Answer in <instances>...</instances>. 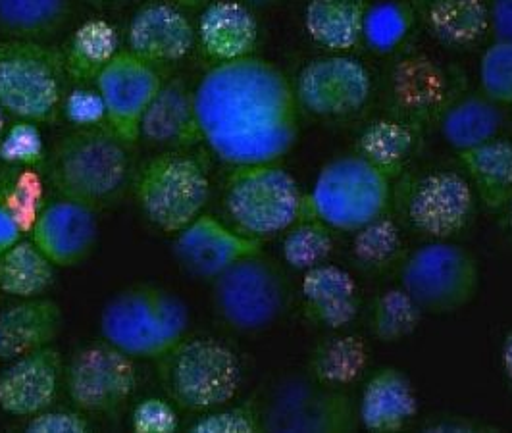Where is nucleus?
<instances>
[{"mask_svg": "<svg viewBox=\"0 0 512 433\" xmlns=\"http://www.w3.org/2000/svg\"><path fill=\"white\" fill-rule=\"evenodd\" d=\"M120 37L116 27L104 20H89L77 27L62 52L64 72L76 85L95 83L104 68L118 56Z\"/></svg>", "mask_w": 512, "mask_h": 433, "instance_id": "nucleus-32", "label": "nucleus"}, {"mask_svg": "<svg viewBox=\"0 0 512 433\" xmlns=\"http://www.w3.org/2000/svg\"><path fill=\"white\" fill-rule=\"evenodd\" d=\"M170 4L178 6V8H187V10H197V8H205L214 0H168Z\"/></svg>", "mask_w": 512, "mask_h": 433, "instance_id": "nucleus-51", "label": "nucleus"}, {"mask_svg": "<svg viewBox=\"0 0 512 433\" xmlns=\"http://www.w3.org/2000/svg\"><path fill=\"white\" fill-rule=\"evenodd\" d=\"M131 428L137 433H174L180 428V420L170 403L145 399L133 410Z\"/></svg>", "mask_w": 512, "mask_h": 433, "instance_id": "nucleus-44", "label": "nucleus"}, {"mask_svg": "<svg viewBox=\"0 0 512 433\" xmlns=\"http://www.w3.org/2000/svg\"><path fill=\"white\" fill-rule=\"evenodd\" d=\"M418 414V395L409 376L395 368H378L360 393L357 418L368 432L397 433Z\"/></svg>", "mask_w": 512, "mask_h": 433, "instance_id": "nucleus-22", "label": "nucleus"}, {"mask_svg": "<svg viewBox=\"0 0 512 433\" xmlns=\"http://www.w3.org/2000/svg\"><path fill=\"white\" fill-rule=\"evenodd\" d=\"M489 31L495 41L512 43V0H489Z\"/></svg>", "mask_w": 512, "mask_h": 433, "instance_id": "nucleus-47", "label": "nucleus"}, {"mask_svg": "<svg viewBox=\"0 0 512 433\" xmlns=\"http://www.w3.org/2000/svg\"><path fill=\"white\" fill-rule=\"evenodd\" d=\"M126 143L104 126L77 128L64 135L49 158V181L60 199L95 208L126 183Z\"/></svg>", "mask_w": 512, "mask_h": 433, "instance_id": "nucleus-2", "label": "nucleus"}, {"mask_svg": "<svg viewBox=\"0 0 512 433\" xmlns=\"http://www.w3.org/2000/svg\"><path fill=\"white\" fill-rule=\"evenodd\" d=\"M193 97L203 141L231 166L278 162L297 141L295 89L272 62L214 64Z\"/></svg>", "mask_w": 512, "mask_h": 433, "instance_id": "nucleus-1", "label": "nucleus"}, {"mask_svg": "<svg viewBox=\"0 0 512 433\" xmlns=\"http://www.w3.org/2000/svg\"><path fill=\"white\" fill-rule=\"evenodd\" d=\"M62 310L51 299H26L0 310V360L45 349L62 330Z\"/></svg>", "mask_w": 512, "mask_h": 433, "instance_id": "nucleus-24", "label": "nucleus"}, {"mask_svg": "<svg viewBox=\"0 0 512 433\" xmlns=\"http://www.w3.org/2000/svg\"><path fill=\"white\" fill-rule=\"evenodd\" d=\"M104 341L131 358L166 355L154 303V287L139 285L114 297L101 316Z\"/></svg>", "mask_w": 512, "mask_h": 433, "instance_id": "nucleus-15", "label": "nucleus"}, {"mask_svg": "<svg viewBox=\"0 0 512 433\" xmlns=\"http://www.w3.org/2000/svg\"><path fill=\"white\" fill-rule=\"evenodd\" d=\"M245 4H249V6H272V4H276V2H280V0H243Z\"/></svg>", "mask_w": 512, "mask_h": 433, "instance_id": "nucleus-53", "label": "nucleus"}, {"mask_svg": "<svg viewBox=\"0 0 512 433\" xmlns=\"http://www.w3.org/2000/svg\"><path fill=\"white\" fill-rule=\"evenodd\" d=\"M214 281V305L237 332L253 333L278 322L291 301L282 268L262 251L235 262Z\"/></svg>", "mask_w": 512, "mask_h": 433, "instance_id": "nucleus-10", "label": "nucleus"}, {"mask_svg": "<svg viewBox=\"0 0 512 433\" xmlns=\"http://www.w3.org/2000/svg\"><path fill=\"white\" fill-rule=\"evenodd\" d=\"M6 112H4V108L0 106V137L4 135V131H6Z\"/></svg>", "mask_w": 512, "mask_h": 433, "instance_id": "nucleus-54", "label": "nucleus"}, {"mask_svg": "<svg viewBox=\"0 0 512 433\" xmlns=\"http://www.w3.org/2000/svg\"><path fill=\"white\" fill-rule=\"evenodd\" d=\"M106 110V128L126 145L141 137V120L164 85L153 64L133 52H118L95 81Z\"/></svg>", "mask_w": 512, "mask_h": 433, "instance_id": "nucleus-13", "label": "nucleus"}, {"mask_svg": "<svg viewBox=\"0 0 512 433\" xmlns=\"http://www.w3.org/2000/svg\"><path fill=\"white\" fill-rule=\"evenodd\" d=\"M333 247L332 228L312 214H303L289 230L283 231V262L299 272L326 264L332 256Z\"/></svg>", "mask_w": 512, "mask_h": 433, "instance_id": "nucleus-38", "label": "nucleus"}, {"mask_svg": "<svg viewBox=\"0 0 512 433\" xmlns=\"http://www.w3.org/2000/svg\"><path fill=\"white\" fill-rule=\"evenodd\" d=\"M33 243L54 266L70 268L91 255L99 224L87 204L60 199L41 208L31 226Z\"/></svg>", "mask_w": 512, "mask_h": 433, "instance_id": "nucleus-17", "label": "nucleus"}, {"mask_svg": "<svg viewBox=\"0 0 512 433\" xmlns=\"http://www.w3.org/2000/svg\"><path fill=\"white\" fill-rule=\"evenodd\" d=\"M414 22L416 10L405 0H384L366 6L362 41L376 54H391L407 41Z\"/></svg>", "mask_w": 512, "mask_h": 433, "instance_id": "nucleus-36", "label": "nucleus"}, {"mask_svg": "<svg viewBox=\"0 0 512 433\" xmlns=\"http://www.w3.org/2000/svg\"><path fill=\"white\" fill-rule=\"evenodd\" d=\"M62 54L35 41L0 45V106L18 120L54 122L62 102Z\"/></svg>", "mask_w": 512, "mask_h": 433, "instance_id": "nucleus-9", "label": "nucleus"}, {"mask_svg": "<svg viewBox=\"0 0 512 433\" xmlns=\"http://www.w3.org/2000/svg\"><path fill=\"white\" fill-rule=\"evenodd\" d=\"M505 212V218H503V230L507 233V239L512 245V201L509 206L503 210Z\"/></svg>", "mask_w": 512, "mask_h": 433, "instance_id": "nucleus-52", "label": "nucleus"}, {"mask_svg": "<svg viewBox=\"0 0 512 433\" xmlns=\"http://www.w3.org/2000/svg\"><path fill=\"white\" fill-rule=\"evenodd\" d=\"M0 158L20 168H39L45 162V143L35 122L18 120L0 137Z\"/></svg>", "mask_w": 512, "mask_h": 433, "instance_id": "nucleus-40", "label": "nucleus"}, {"mask_svg": "<svg viewBox=\"0 0 512 433\" xmlns=\"http://www.w3.org/2000/svg\"><path fill=\"white\" fill-rule=\"evenodd\" d=\"M476 193L466 176L453 170L405 174L391 187L399 224L430 241H453L474 222Z\"/></svg>", "mask_w": 512, "mask_h": 433, "instance_id": "nucleus-4", "label": "nucleus"}, {"mask_svg": "<svg viewBox=\"0 0 512 433\" xmlns=\"http://www.w3.org/2000/svg\"><path fill=\"white\" fill-rule=\"evenodd\" d=\"M54 280V264L31 241H18L0 255V291L20 299L45 293Z\"/></svg>", "mask_w": 512, "mask_h": 433, "instance_id": "nucleus-34", "label": "nucleus"}, {"mask_svg": "<svg viewBox=\"0 0 512 433\" xmlns=\"http://www.w3.org/2000/svg\"><path fill=\"white\" fill-rule=\"evenodd\" d=\"M424 310L401 285L384 289L370 305V332L382 343H399L420 328Z\"/></svg>", "mask_w": 512, "mask_h": 433, "instance_id": "nucleus-37", "label": "nucleus"}, {"mask_svg": "<svg viewBox=\"0 0 512 433\" xmlns=\"http://www.w3.org/2000/svg\"><path fill=\"white\" fill-rule=\"evenodd\" d=\"M418 139L420 131L393 116H385L360 131L355 153L393 183L407 174Z\"/></svg>", "mask_w": 512, "mask_h": 433, "instance_id": "nucleus-27", "label": "nucleus"}, {"mask_svg": "<svg viewBox=\"0 0 512 433\" xmlns=\"http://www.w3.org/2000/svg\"><path fill=\"white\" fill-rule=\"evenodd\" d=\"M195 41L197 29L170 2H149L129 22L128 51L153 66L185 58Z\"/></svg>", "mask_w": 512, "mask_h": 433, "instance_id": "nucleus-18", "label": "nucleus"}, {"mask_svg": "<svg viewBox=\"0 0 512 433\" xmlns=\"http://www.w3.org/2000/svg\"><path fill=\"white\" fill-rule=\"evenodd\" d=\"M359 293L357 280L335 264L307 270L301 281L305 318L328 332H341L359 316Z\"/></svg>", "mask_w": 512, "mask_h": 433, "instance_id": "nucleus-20", "label": "nucleus"}, {"mask_svg": "<svg viewBox=\"0 0 512 433\" xmlns=\"http://www.w3.org/2000/svg\"><path fill=\"white\" fill-rule=\"evenodd\" d=\"M133 191L153 226L180 233L201 216L210 197V181L201 160L174 151L147 160L135 176Z\"/></svg>", "mask_w": 512, "mask_h": 433, "instance_id": "nucleus-6", "label": "nucleus"}, {"mask_svg": "<svg viewBox=\"0 0 512 433\" xmlns=\"http://www.w3.org/2000/svg\"><path fill=\"white\" fill-rule=\"evenodd\" d=\"M158 360L166 391L187 410L224 407L239 391V360L216 339H183Z\"/></svg>", "mask_w": 512, "mask_h": 433, "instance_id": "nucleus-8", "label": "nucleus"}, {"mask_svg": "<svg viewBox=\"0 0 512 433\" xmlns=\"http://www.w3.org/2000/svg\"><path fill=\"white\" fill-rule=\"evenodd\" d=\"M262 251V241L247 237L216 220L201 214L178 233L176 256L195 276L216 280L235 262Z\"/></svg>", "mask_w": 512, "mask_h": 433, "instance_id": "nucleus-16", "label": "nucleus"}, {"mask_svg": "<svg viewBox=\"0 0 512 433\" xmlns=\"http://www.w3.org/2000/svg\"><path fill=\"white\" fill-rule=\"evenodd\" d=\"M416 16L447 49H474L489 31L487 0H418Z\"/></svg>", "mask_w": 512, "mask_h": 433, "instance_id": "nucleus-25", "label": "nucleus"}, {"mask_svg": "<svg viewBox=\"0 0 512 433\" xmlns=\"http://www.w3.org/2000/svg\"><path fill=\"white\" fill-rule=\"evenodd\" d=\"M197 41L203 54L214 64L249 58L258 43L255 14L241 0H214L201 14Z\"/></svg>", "mask_w": 512, "mask_h": 433, "instance_id": "nucleus-21", "label": "nucleus"}, {"mask_svg": "<svg viewBox=\"0 0 512 433\" xmlns=\"http://www.w3.org/2000/svg\"><path fill=\"white\" fill-rule=\"evenodd\" d=\"M62 370V358L51 345L14 358L0 374V408L14 416H35L51 407Z\"/></svg>", "mask_w": 512, "mask_h": 433, "instance_id": "nucleus-19", "label": "nucleus"}, {"mask_svg": "<svg viewBox=\"0 0 512 433\" xmlns=\"http://www.w3.org/2000/svg\"><path fill=\"white\" fill-rule=\"evenodd\" d=\"M133 360L106 341L81 349L66 372L74 405L85 412H112L126 403L137 385Z\"/></svg>", "mask_w": 512, "mask_h": 433, "instance_id": "nucleus-14", "label": "nucleus"}, {"mask_svg": "<svg viewBox=\"0 0 512 433\" xmlns=\"http://www.w3.org/2000/svg\"><path fill=\"white\" fill-rule=\"evenodd\" d=\"M307 368L316 385L328 389L351 387L368 368V345L355 333L332 332L314 345Z\"/></svg>", "mask_w": 512, "mask_h": 433, "instance_id": "nucleus-28", "label": "nucleus"}, {"mask_svg": "<svg viewBox=\"0 0 512 433\" xmlns=\"http://www.w3.org/2000/svg\"><path fill=\"white\" fill-rule=\"evenodd\" d=\"M457 154L476 199L491 212H503L512 201L511 141L497 137Z\"/></svg>", "mask_w": 512, "mask_h": 433, "instance_id": "nucleus-26", "label": "nucleus"}, {"mask_svg": "<svg viewBox=\"0 0 512 433\" xmlns=\"http://www.w3.org/2000/svg\"><path fill=\"white\" fill-rule=\"evenodd\" d=\"M141 137L154 145L187 149L203 141L193 91L181 81L160 87L141 120Z\"/></svg>", "mask_w": 512, "mask_h": 433, "instance_id": "nucleus-23", "label": "nucleus"}, {"mask_svg": "<svg viewBox=\"0 0 512 433\" xmlns=\"http://www.w3.org/2000/svg\"><path fill=\"white\" fill-rule=\"evenodd\" d=\"M64 112L77 128H99L106 124L103 97L97 89H74L64 101Z\"/></svg>", "mask_w": 512, "mask_h": 433, "instance_id": "nucleus-45", "label": "nucleus"}, {"mask_svg": "<svg viewBox=\"0 0 512 433\" xmlns=\"http://www.w3.org/2000/svg\"><path fill=\"white\" fill-rule=\"evenodd\" d=\"M22 231L24 228L20 226L16 216L4 204H0V255L20 241Z\"/></svg>", "mask_w": 512, "mask_h": 433, "instance_id": "nucleus-49", "label": "nucleus"}, {"mask_svg": "<svg viewBox=\"0 0 512 433\" xmlns=\"http://www.w3.org/2000/svg\"><path fill=\"white\" fill-rule=\"evenodd\" d=\"M154 303H156V314L160 322L164 347L168 353L185 339L187 326H189V312H187V306L183 305V301L174 293L158 287H154Z\"/></svg>", "mask_w": 512, "mask_h": 433, "instance_id": "nucleus-43", "label": "nucleus"}, {"mask_svg": "<svg viewBox=\"0 0 512 433\" xmlns=\"http://www.w3.org/2000/svg\"><path fill=\"white\" fill-rule=\"evenodd\" d=\"M493 430H495L493 426H487L484 422L464 418V416H443L424 426V432L428 433H474L493 432Z\"/></svg>", "mask_w": 512, "mask_h": 433, "instance_id": "nucleus-48", "label": "nucleus"}, {"mask_svg": "<svg viewBox=\"0 0 512 433\" xmlns=\"http://www.w3.org/2000/svg\"><path fill=\"white\" fill-rule=\"evenodd\" d=\"M33 168H27L24 174H18L12 179V183L6 187L4 206L16 216L22 228H26L27 220H31V226L35 218L39 216V199H41V181L31 172Z\"/></svg>", "mask_w": 512, "mask_h": 433, "instance_id": "nucleus-42", "label": "nucleus"}, {"mask_svg": "<svg viewBox=\"0 0 512 433\" xmlns=\"http://www.w3.org/2000/svg\"><path fill=\"white\" fill-rule=\"evenodd\" d=\"M391 181L359 154L330 160L307 195L305 214H312L333 231H355L387 214Z\"/></svg>", "mask_w": 512, "mask_h": 433, "instance_id": "nucleus-5", "label": "nucleus"}, {"mask_svg": "<svg viewBox=\"0 0 512 433\" xmlns=\"http://www.w3.org/2000/svg\"><path fill=\"white\" fill-rule=\"evenodd\" d=\"M461 95L459 76L428 54H405L385 74V106L389 116L420 133L437 126Z\"/></svg>", "mask_w": 512, "mask_h": 433, "instance_id": "nucleus-11", "label": "nucleus"}, {"mask_svg": "<svg viewBox=\"0 0 512 433\" xmlns=\"http://www.w3.org/2000/svg\"><path fill=\"white\" fill-rule=\"evenodd\" d=\"M399 285L424 314H451L470 305L480 289L478 258L453 241H430L405 256Z\"/></svg>", "mask_w": 512, "mask_h": 433, "instance_id": "nucleus-7", "label": "nucleus"}, {"mask_svg": "<svg viewBox=\"0 0 512 433\" xmlns=\"http://www.w3.org/2000/svg\"><path fill=\"white\" fill-rule=\"evenodd\" d=\"M364 0H310L305 29L314 45L332 54L353 51L362 41Z\"/></svg>", "mask_w": 512, "mask_h": 433, "instance_id": "nucleus-30", "label": "nucleus"}, {"mask_svg": "<svg viewBox=\"0 0 512 433\" xmlns=\"http://www.w3.org/2000/svg\"><path fill=\"white\" fill-rule=\"evenodd\" d=\"M29 433H85L89 422L76 412H39L27 424Z\"/></svg>", "mask_w": 512, "mask_h": 433, "instance_id": "nucleus-46", "label": "nucleus"}, {"mask_svg": "<svg viewBox=\"0 0 512 433\" xmlns=\"http://www.w3.org/2000/svg\"><path fill=\"white\" fill-rule=\"evenodd\" d=\"M501 366H503L507 380L512 385V330L505 335L503 345H501Z\"/></svg>", "mask_w": 512, "mask_h": 433, "instance_id": "nucleus-50", "label": "nucleus"}, {"mask_svg": "<svg viewBox=\"0 0 512 433\" xmlns=\"http://www.w3.org/2000/svg\"><path fill=\"white\" fill-rule=\"evenodd\" d=\"M291 405L287 416H283L282 430L285 432L339 433L353 432L357 428V414L351 399L341 389H318L305 391Z\"/></svg>", "mask_w": 512, "mask_h": 433, "instance_id": "nucleus-31", "label": "nucleus"}, {"mask_svg": "<svg viewBox=\"0 0 512 433\" xmlns=\"http://www.w3.org/2000/svg\"><path fill=\"white\" fill-rule=\"evenodd\" d=\"M503 122L501 104L484 93H470L453 102L437 126L447 145L461 153L497 139Z\"/></svg>", "mask_w": 512, "mask_h": 433, "instance_id": "nucleus-29", "label": "nucleus"}, {"mask_svg": "<svg viewBox=\"0 0 512 433\" xmlns=\"http://www.w3.org/2000/svg\"><path fill=\"white\" fill-rule=\"evenodd\" d=\"M95 2H106V4H118V2H124V0H95Z\"/></svg>", "mask_w": 512, "mask_h": 433, "instance_id": "nucleus-55", "label": "nucleus"}, {"mask_svg": "<svg viewBox=\"0 0 512 433\" xmlns=\"http://www.w3.org/2000/svg\"><path fill=\"white\" fill-rule=\"evenodd\" d=\"M307 195L276 162L233 166L224 187L231 228L258 241L289 230L305 214Z\"/></svg>", "mask_w": 512, "mask_h": 433, "instance_id": "nucleus-3", "label": "nucleus"}, {"mask_svg": "<svg viewBox=\"0 0 512 433\" xmlns=\"http://www.w3.org/2000/svg\"><path fill=\"white\" fill-rule=\"evenodd\" d=\"M407 255L403 228L389 214L368 222L353 233V262L368 276H384L399 270Z\"/></svg>", "mask_w": 512, "mask_h": 433, "instance_id": "nucleus-33", "label": "nucleus"}, {"mask_svg": "<svg viewBox=\"0 0 512 433\" xmlns=\"http://www.w3.org/2000/svg\"><path fill=\"white\" fill-rule=\"evenodd\" d=\"M482 93L497 104H512V43L495 41L480 62Z\"/></svg>", "mask_w": 512, "mask_h": 433, "instance_id": "nucleus-39", "label": "nucleus"}, {"mask_svg": "<svg viewBox=\"0 0 512 433\" xmlns=\"http://www.w3.org/2000/svg\"><path fill=\"white\" fill-rule=\"evenodd\" d=\"M70 0H0V33L16 41H39L62 26Z\"/></svg>", "mask_w": 512, "mask_h": 433, "instance_id": "nucleus-35", "label": "nucleus"}, {"mask_svg": "<svg viewBox=\"0 0 512 433\" xmlns=\"http://www.w3.org/2000/svg\"><path fill=\"white\" fill-rule=\"evenodd\" d=\"M299 108L324 120L359 114L372 97V76L353 56L328 54L310 60L293 85Z\"/></svg>", "mask_w": 512, "mask_h": 433, "instance_id": "nucleus-12", "label": "nucleus"}, {"mask_svg": "<svg viewBox=\"0 0 512 433\" xmlns=\"http://www.w3.org/2000/svg\"><path fill=\"white\" fill-rule=\"evenodd\" d=\"M260 430L262 420L253 401L239 407L212 412L189 428L191 433H256Z\"/></svg>", "mask_w": 512, "mask_h": 433, "instance_id": "nucleus-41", "label": "nucleus"}]
</instances>
